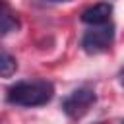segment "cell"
<instances>
[{"mask_svg":"<svg viewBox=\"0 0 124 124\" xmlns=\"http://www.w3.org/2000/svg\"><path fill=\"white\" fill-rule=\"evenodd\" d=\"M54 97V85L48 79L16 81L6 91V101L16 107H43Z\"/></svg>","mask_w":124,"mask_h":124,"instance_id":"cell-1","label":"cell"},{"mask_svg":"<svg viewBox=\"0 0 124 124\" xmlns=\"http://www.w3.org/2000/svg\"><path fill=\"white\" fill-rule=\"evenodd\" d=\"M95 101H97L95 91H93L91 87L83 85V87L74 89L70 95H66V97L62 99V103H60V108H62V112H64L68 118L78 120V118H81L83 114L89 112V108L95 105Z\"/></svg>","mask_w":124,"mask_h":124,"instance_id":"cell-2","label":"cell"},{"mask_svg":"<svg viewBox=\"0 0 124 124\" xmlns=\"http://www.w3.org/2000/svg\"><path fill=\"white\" fill-rule=\"evenodd\" d=\"M114 43V25L103 23V25H91L83 37H81V48L87 54H101L110 48Z\"/></svg>","mask_w":124,"mask_h":124,"instance_id":"cell-3","label":"cell"},{"mask_svg":"<svg viewBox=\"0 0 124 124\" xmlns=\"http://www.w3.org/2000/svg\"><path fill=\"white\" fill-rule=\"evenodd\" d=\"M110 14H112V6L108 2H99L81 12V21L87 25H103L108 23Z\"/></svg>","mask_w":124,"mask_h":124,"instance_id":"cell-4","label":"cell"},{"mask_svg":"<svg viewBox=\"0 0 124 124\" xmlns=\"http://www.w3.org/2000/svg\"><path fill=\"white\" fill-rule=\"evenodd\" d=\"M19 25L21 23H19L17 16L14 12H10V8H6L4 12H0V39L6 37V35H10V33H14V31H17Z\"/></svg>","mask_w":124,"mask_h":124,"instance_id":"cell-5","label":"cell"},{"mask_svg":"<svg viewBox=\"0 0 124 124\" xmlns=\"http://www.w3.org/2000/svg\"><path fill=\"white\" fill-rule=\"evenodd\" d=\"M16 70H17L16 58L10 52H6V50L0 48V76L2 78H12L16 74Z\"/></svg>","mask_w":124,"mask_h":124,"instance_id":"cell-6","label":"cell"},{"mask_svg":"<svg viewBox=\"0 0 124 124\" xmlns=\"http://www.w3.org/2000/svg\"><path fill=\"white\" fill-rule=\"evenodd\" d=\"M118 81H120V85L124 87V66L120 68V72H118Z\"/></svg>","mask_w":124,"mask_h":124,"instance_id":"cell-7","label":"cell"},{"mask_svg":"<svg viewBox=\"0 0 124 124\" xmlns=\"http://www.w3.org/2000/svg\"><path fill=\"white\" fill-rule=\"evenodd\" d=\"M6 8H10V6H8V4H6V2H4V0H0V12H4V10H6Z\"/></svg>","mask_w":124,"mask_h":124,"instance_id":"cell-8","label":"cell"},{"mask_svg":"<svg viewBox=\"0 0 124 124\" xmlns=\"http://www.w3.org/2000/svg\"><path fill=\"white\" fill-rule=\"evenodd\" d=\"M50 2H64V0H50Z\"/></svg>","mask_w":124,"mask_h":124,"instance_id":"cell-9","label":"cell"},{"mask_svg":"<svg viewBox=\"0 0 124 124\" xmlns=\"http://www.w3.org/2000/svg\"><path fill=\"white\" fill-rule=\"evenodd\" d=\"M95 124H105V122H95Z\"/></svg>","mask_w":124,"mask_h":124,"instance_id":"cell-10","label":"cell"},{"mask_svg":"<svg viewBox=\"0 0 124 124\" xmlns=\"http://www.w3.org/2000/svg\"><path fill=\"white\" fill-rule=\"evenodd\" d=\"M122 124H124V120H122Z\"/></svg>","mask_w":124,"mask_h":124,"instance_id":"cell-11","label":"cell"}]
</instances>
